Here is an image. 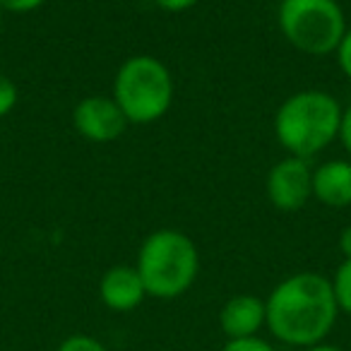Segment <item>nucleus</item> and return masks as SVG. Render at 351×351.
<instances>
[{
    "instance_id": "nucleus-12",
    "label": "nucleus",
    "mask_w": 351,
    "mask_h": 351,
    "mask_svg": "<svg viewBox=\"0 0 351 351\" xmlns=\"http://www.w3.org/2000/svg\"><path fill=\"white\" fill-rule=\"evenodd\" d=\"M56 351H108V349L92 335H70L60 341Z\"/></svg>"
},
{
    "instance_id": "nucleus-3",
    "label": "nucleus",
    "mask_w": 351,
    "mask_h": 351,
    "mask_svg": "<svg viewBox=\"0 0 351 351\" xmlns=\"http://www.w3.org/2000/svg\"><path fill=\"white\" fill-rule=\"evenodd\" d=\"M137 272L147 296L171 301L195 284L200 272V253L195 241L178 229H159L149 234L137 253Z\"/></svg>"
},
{
    "instance_id": "nucleus-14",
    "label": "nucleus",
    "mask_w": 351,
    "mask_h": 351,
    "mask_svg": "<svg viewBox=\"0 0 351 351\" xmlns=\"http://www.w3.org/2000/svg\"><path fill=\"white\" fill-rule=\"evenodd\" d=\"M221 351H277L267 339L263 337H243V339H226Z\"/></svg>"
},
{
    "instance_id": "nucleus-17",
    "label": "nucleus",
    "mask_w": 351,
    "mask_h": 351,
    "mask_svg": "<svg viewBox=\"0 0 351 351\" xmlns=\"http://www.w3.org/2000/svg\"><path fill=\"white\" fill-rule=\"evenodd\" d=\"M339 142L344 145V149L349 152L351 156V106L341 111V123H339Z\"/></svg>"
},
{
    "instance_id": "nucleus-5",
    "label": "nucleus",
    "mask_w": 351,
    "mask_h": 351,
    "mask_svg": "<svg viewBox=\"0 0 351 351\" xmlns=\"http://www.w3.org/2000/svg\"><path fill=\"white\" fill-rule=\"evenodd\" d=\"M279 29L296 51L320 58L337 51L346 17L337 0H282Z\"/></svg>"
},
{
    "instance_id": "nucleus-10",
    "label": "nucleus",
    "mask_w": 351,
    "mask_h": 351,
    "mask_svg": "<svg viewBox=\"0 0 351 351\" xmlns=\"http://www.w3.org/2000/svg\"><path fill=\"white\" fill-rule=\"evenodd\" d=\"M313 197L322 205L341 207L351 205V161L332 159L313 169Z\"/></svg>"
},
{
    "instance_id": "nucleus-20",
    "label": "nucleus",
    "mask_w": 351,
    "mask_h": 351,
    "mask_svg": "<svg viewBox=\"0 0 351 351\" xmlns=\"http://www.w3.org/2000/svg\"><path fill=\"white\" fill-rule=\"evenodd\" d=\"M303 351H344V349H339V346H335V344H315V346H308V349H303Z\"/></svg>"
},
{
    "instance_id": "nucleus-9",
    "label": "nucleus",
    "mask_w": 351,
    "mask_h": 351,
    "mask_svg": "<svg viewBox=\"0 0 351 351\" xmlns=\"http://www.w3.org/2000/svg\"><path fill=\"white\" fill-rule=\"evenodd\" d=\"M267 325V308L265 301L253 293L231 296L219 311V327L226 339H243L255 337Z\"/></svg>"
},
{
    "instance_id": "nucleus-15",
    "label": "nucleus",
    "mask_w": 351,
    "mask_h": 351,
    "mask_svg": "<svg viewBox=\"0 0 351 351\" xmlns=\"http://www.w3.org/2000/svg\"><path fill=\"white\" fill-rule=\"evenodd\" d=\"M335 53H337V65H339V70L351 80V27H346L344 36H341Z\"/></svg>"
},
{
    "instance_id": "nucleus-18",
    "label": "nucleus",
    "mask_w": 351,
    "mask_h": 351,
    "mask_svg": "<svg viewBox=\"0 0 351 351\" xmlns=\"http://www.w3.org/2000/svg\"><path fill=\"white\" fill-rule=\"evenodd\" d=\"M200 0H154V5L166 12H186L193 5H197Z\"/></svg>"
},
{
    "instance_id": "nucleus-11",
    "label": "nucleus",
    "mask_w": 351,
    "mask_h": 351,
    "mask_svg": "<svg viewBox=\"0 0 351 351\" xmlns=\"http://www.w3.org/2000/svg\"><path fill=\"white\" fill-rule=\"evenodd\" d=\"M332 282V291H335L337 306L339 313H349L351 315V258H344L337 267Z\"/></svg>"
},
{
    "instance_id": "nucleus-16",
    "label": "nucleus",
    "mask_w": 351,
    "mask_h": 351,
    "mask_svg": "<svg viewBox=\"0 0 351 351\" xmlns=\"http://www.w3.org/2000/svg\"><path fill=\"white\" fill-rule=\"evenodd\" d=\"M44 3L46 0H0V8H3V12H17V15H22V12L36 10Z\"/></svg>"
},
{
    "instance_id": "nucleus-6",
    "label": "nucleus",
    "mask_w": 351,
    "mask_h": 351,
    "mask_svg": "<svg viewBox=\"0 0 351 351\" xmlns=\"http://www.w3.org/2000/svg\"><path fill=\"white\" fill-rule=\"evenodd\" d=\"M267 197L279 212H298L313 197V169L308 159L291 156L277 161L265 181Z\"/></svg>"
},
{
    "instance_id": "nucleus-7",
    "label": "nucleus",
    "mask_w": 351,
    "mask_h": 351,
    "mask_svg": "<svg viewBox=\"0 0 351 351\" xmlns=\"http://www.w3.org/2000/svg\"><path fill=\"white\" fill-rule=\"evenodd\" d=\"M73 125L84 140L106 145L125 132L128 118L113 97L92 94L73 108Z\"/></svg>"
},
{
    "instance_id": "nucleus-13",
    "label": "nucleus",
    "mask_w": 351,
    "mask_h": 351,
    "mask_svg": "<svg viewBox=\"0 0 351 351\" xmlns=\"http://www.w3.org/2000/svg\"><path fill=\"white\" fill-rule=\"evenodd\" d=\"M17 99H20L17 84L5 75H0V118H5L17 106Z\"/></svg>"
},
{
    "instance_id": "nucleus-1",
    "label": "nucleus",
    "mask_w": 351,
    "mask_h": 351,
    "mask_svg": "<svg viewBox=\"0 0 351 351\" xmlns=\"http://www.w3.org/2000/svg\"><path fill=\"white\" fill-rule=\"evenodd\" d=\"M267 330L289 346L322 344L339 315L332 282L325 274L298 272L282 279L265 298Z\"/></svg>"
},
{
    "instance_id": "nucleus-19",
    "label": "nucleus",
    "mask_w": 351,
    "mask_h": 351,
    "mask_svg": "<svg viewBox=\"0 0 351 351\" xmlns=\"http://www.w3.org/2000/svg\"><path fill=\"white\" fill-rule=\"evenodd\" d=\"M339 250L344 258H351V226H346V229H341L339 234Z\"/></svg>"
},
{
    "instance_id": "nucleus-21",
    "label": "nucleus",
    "mask_w": 351,
    "mask_h": 351,
    "mask_svg": "<svg viewBox=\"0 0 351 351\" xmlns=\"http://www.w3.org/2000/svg\"><path fill=\"white\" fill-rule=\"evenodd\" d=\"M0 25H3V8H0Z\"/></svg>"
},
{
    "instance_id": "nucleus-2",
    "label": "nucleus",
    "mask_w": 351,
    "mask_h": 351,
    "mask_svg": "<svg viewBox=\"0 0 351 351\" xmlns=\"http://www.w3.org/2000/svg\"><path fill=\"white\" fill-rule=\"evenodd\" d=\"M341 111L332 94L303 89L287 99L274 116V135L291 156L311 159L332 145L339 135Z\"/></svg>"
},
{
    "instance_id": "nucleus-4",
    "label": "nucleus",
    "mask_w": 351,
    "mask_h": 351,
    "mask_svg": "<svg viewBox=\"0 0 351 351\" xmlns=\"http://www.w3.org/2000/svg\"><path fill=\"white\" fill-rule=\"evenodd\" d=\"M173 77L154 56H132L118 68L113 94L128 123L147 125L166 116L173 104Z\"/></svg>"
},
{
    "instance_id": "nucleus-8",
    "label": "nucleus",
    "mask_w": 351,
    "mask_h": 351,
    "mask_svg": "<svg viewBox=\"0 0 351 351\" xmlns=\"http://www.w3.org/2000/svg\"><path fill=\"white\" fill-rule=\"evenodd\" d=\"M99 298H101L108 311H135L147 298L145 282H142L137 267H132V265H116V267L106 269L101 282H99Z\"/></svg>"
}]
</instances>
